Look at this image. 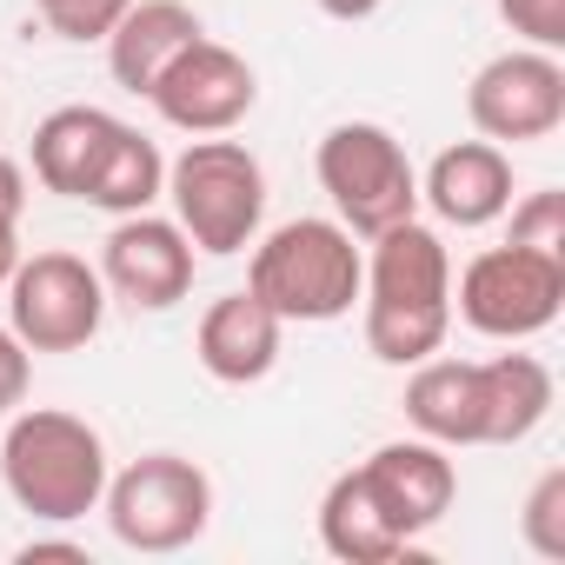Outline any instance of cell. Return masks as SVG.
Here are the masks:
<instances>
[{
  "label": "cell",
  "mask_w": 565,
  "mask_h": 565,
  "mask_svg": "<svg viewBox=\"0 0 565 565\" xmlns=\"http://www.w3.org/2000/svg\"><path fill=\"white\" fill-rule=\"evenodd\" d=\"M279 333H287V320H279L259 294H226V300H213L200 313L193 353L220 386H259L279 366Z\"/></svg>",
  "instance_id": "obj_14"
},
{
  "label": "cell",
  "mask_w": 565,
  "mask_h": 565,
  "mask_svg": "<svg viewBox=\"0 0 565 565\" xmlns=\"http://www.w3.org/2000/svg\"><path fill=\"white\" fill-rule=\"evenodd\" d=\"M153 114L167 120V127H180V134H233L246 114H253V100H259V81H253V67H246V54H233V47H220V41H193L160 81H153Z\"/></svg>",
  "instance_id": "obj_11"
},
{
  "label": "cell",
  "mask_w": 565,
  "mask_h": 565,
  "mask_svg": "<svg viewBox=\"0 0 565 565\" xmlns=\"http://www.w3.org/2000/svg\"><path fill=\"white\" fill-rule=\"evenodd\" d=\"M28 386H34V353L21 347L14 327H0V419L14 406H28Z\"/></svg>",
  "instance_id": "obj_25"
},
{
  "label": "cell",
  "mask_w": 565,
  "mask_h": 565,
  "mask_svg": "<svg viewBox=\"0 0 565 565\" xmlns=\"http://www.w3.org/2000/svg\"><path fill=\"white\" fill-rule=\"evenodd\" d=\"M406 419L433 446H486V373L479 360H419L406 380Z\"/></svg>",
  "instance_id": "obj_15"
},
{
  "label": "cell",
  "mask_w": 565,
  "mask_h": 565,
  "mask_svg": "<svg viewBox=\"0 0 565 565\" xmlns=\"http://www.w3.org/2000/svg\"><path fill=\"white\" fill-rule=\"evenodd\" d=\"M134 8V0H34V14L47 21V34H61V41H107L114 34V21Z\"/></svg>",
  "instance_id": "obj_22"
},
{
  "label": "cell",
  "mask_w": 565,
  "mask_h": 565,
  "mask_svg": "<svg viewBox=\"0 0 565 565\" xmlns=\"http://www.w3.org/2000/svg\"><path fill=\"white\" fill-rule=\"evenodd\" d=\"M512 213V246H532V253H558L565 259V193H525L519 206H505Z\"/></svg>",
  "instance_id": "obj_23"
},
{
  "label": "cell",
  "mask_w": 565,
  "mask_h": 565,
  "mask_svg": "<svg viewBox=\"0 0 565 565\" xmlns=\"http://www.w3.org/2000/svg\"><path fill=\"white\" fill-rule=\"evenodd\" d=\"M313 8H320L327 21H373L386 0H313Z\"/></svg>",
  "instance_id": "obj_27"
},
{
  "label": "cell",
  "mask_w": 565,
  "mask_h": 565,
  "mask_svg": "<svg viewBox=\"0 0 565 565\" xmlns=\"http://www.w3.org/2000/svg\"><path fill=\"white\" fill-rule=\"evenodd\" d=\"M100 287L114 300H127L134 313H167L193 294V239L180 233V220L147 213H120L114 233L100 239Z\"/></svg>",
  "instance_id": "obj_10"
},
{
  "label": "cell",
  "mask_w": 565,
  "mask_h": 565,
  "mask_svg": "<svg viewBox=\"0 0 565 565\" xmlns=\"http://www.w3.org/2000/svg\"><path fill=\"white\" fill-rule=\"evenodd\" d=\"M360 307H366V353L380 366L433 360L452 333V253H446V239L419 220L386 226L366 253Z\"/></svg>",
  "instance_id": "obj_1"
},
{
  "label": "cell",
  "mask_w": 565,
  "mask_h": 565,
  "mask_svg": "<svg viewBox=\"0 0 565 565\" xmlns=\"http://www.w3.org/2000/svg\"><path fill=\"white\" fill-rule=\"evenodd\" d=\"M160 193H167V160H160V147H153V140H147L140 127H127V120H120L81 200L120 220V213H147V206H153Z\"/></svg>",
  "instance_id": "obj_20"
},
{
  "label": "cell",
  "mask_w": 565,
  "mask_h": 565,
  "mask_svg": "<svg viewBox=\"0 0 565 565\" xmlns=\"http://www.w3.org/2000/svg\"><path fill=\"white\" fill-rule=\"evenodd\" d=\"M21 558L34 565V558H87L81 545H67V539H34V545H21Z\"/></svg>",
  "instance_id": "obj_29"
},
{
  "label": "cell",
  "mask_w": 565,
  "mask_h": 565,
  "mask_svg": "<svg viewBox=\"0 0 565 565\" xmlns=\"http://www.w3.org/2000/svg\"><path fill=\"white\" fill-rule=\"evenodd\" d=\"M499 21L525 47H545V54L565 47V0H499Z\"/></svg>",
  "instance_id": "obj_24"
},
{
  "label": "cell",
  "mask_w": 565,
  "mask_h": 565,
  "mask_svg": "<svg viewBox=\"0 0 565 565\" xmlns=\"http://www.w3.org/2000/svg\"><path fill=\"white\" fill-rule=\"evenodd\" d=\"M313 173H320V186L353 239H380L386 226L419 220V173H413L406 147L393 140V127H380V120L327 127Z\"/></svg>",
  "instance_id": "obj_5"
},
{
  "label": "cell",
  "mask_w": 565,
  "mask_h": 565,
  "mask_svg": "<svg viewBox=\"0 0 565 565\" xmlns=\"http://www.w3.org/2000/svg\"><path fill=\"white\" fill-rule=\"evenodd\" d=\"M565 307V259L558 253H532V246H486L466 259L459 287H452V313L479 333V340H532L558 320Z\"/></svg>",
  "instance_id": "obj_7"
},
{
  "label": "cell",
  "mask_w": 565,
  "mask_h": 565,
  "mask_svg": "<svg viewBox=\"0 0 565 565\" xmlns=\"http://www.w3.org/2000/svg\"><path fill=\"white\" fill-rule=\"evenodd\" d=\"M0 486L41 525H74L100 512L107 492V439L61 406H14L0 433Z\"/></svg>",
  "instance_id": "obj_2"
},
{
  "label": "cell",
  "mask_w": 565,
  "mask_h": 565,
  "mask_svg": "<svg viewBox=\"0 0 565 565\" xmlns=\"http://www.w3.org/2000/svg\"><path fill=\"white\" fill-rule=\"evenodd\" d=\"M519 539H525L539 558H565V466L539 472V486L525 492V505H519Z\"/></svg>",
  "instance_id": "obj_21"
},
{
  "label": "cell",
  "mask_w": 565,
  "mask_h": 565,
  "mask_svg": "<svg viewBox=\"0 0 565 565\" xmlns=\"http://www.w3.org/2000/svg\"><path fill=\"white\" fill-rule=\"evenodd\" d=\"M366 279V253L340 220H287L266 239H253L246 294H259L287 327H327L347 320Z\"/></svg>",
  "instance_id": "obj_3"
},
{
  "label": "cell",
  "mask_w": 565,
  "mask_h": 565,
  "mask_svg": "<svg viewBox=\"0 0 565 565\" xmlns=\"http://www.w3.org/2000/svg\"><path fill=\"white\" fill-rule=\"evenodd\" d=\"M200 14L186 0H134V8L114 21L107 34V74L127 87V94H153V81L200 41Z\"/></svg>",
  "instance_id": "obj_16"
},
{
  "label": "cell",
  "mask_w": 565,
  "mask_h": 565,
  "mask_svg": "<svg viewBox=\"0 0 565 565\" xmlns=\"http://www.w3.org/2000/svg\"><path fill=\"white\" fill-rule=\"evenodd\" d=\"M167 200H173V220L193 239V253L233 259V253H246L259 239V220H266V167L239 140L200 134V140H186L180 160H167Z\"/></svg>",
  "instance_id": "obj_4"
},
{
  "label": "cell",
  "mask_w": 565,
  "mask_h": 565,
  "mask_svg": "<svg viewBox=\"0 0 565 565\" xmlns=\"http://www.w3.org/2000/svg\"><path fill=\"white\" fill-rule=\"evenodd\" d=\"M320 545H327L333 558H347V565H393V558L413 552V545L393 532V519H386V505L373 499V486H366L360 466L327 486V499H320Z\"/></svg>",
  "instance_id": "obj_18"
},
{
  "label": "cell",
  "mask_w": 565,
  "mask_h": 565,
  "mask_svg": "<svg viewBox=\"0 0 565 565\" xmlns=\"http://www.w3.org/2000/svg\"><path fill=\"white\" fill-rule=\"evenodd\" d=\"M419 200L446 226H459V233L505 220V206H512V160H505V147H492V140H452V147H439L433 167H426V180H419Z\"/></svg>",
  "instance_id": "obj_13"
},
{
  "label": "cell",
  "mask_w": 565,
  "mask_h": 565,
  "mask_svg": "<svg viewBox=\"0 0 565 565\" xmlns=\"http://www.w3.org/2000/svg\"><path fill=\"white\" fill-rule=\"evenodd\" d=\"M0 294H8V327L21 333L28 353H81L100 340L107 287H100V266H87L81 253L21 259Z\"/></svg>",
  "instance_id": "obj_8"
},
{
  "label": "cell",
  "mask_w": 565,
  "mask_h": 565,
  "mask_svg": "<svg viewBox=\"0 0 565 565\" xmlns=\"http://www.w3.org/2000/svg\"><path fill=\"white\" fill-rule=\"evenodd\" d=\"M14 266H21V220H0V287L14 279Z\"/></svg>",
  "instance_id": "obj_28"
},
{
  "label": "cell",
  "mask_w": 565,
  "mask_h": 565,
  "mask_svg": "<svg viewBox=\"0 0 565 565\" xmlns=\"http://www.w3.org/2000/svg\"><path fill=\"white\" fill-rule=\"evenodd\" d=\"M100 512L127 552H186L213 525V479L180 452H147L127 472H107Z\"/></svg>",
  "instance_id": "obj_6"
},
{
  "label": "cell",
  "mask_w": 565,
  "mask_h": 565,
  "mask_svg": "<svg viewBox=\"0 0 565 565\" xmlns=\"http://www.w3.org/2000/svg\"><path fill=\"white\" fill-rule=\"evenodd\" d=\"M479 373H486V446L532 439L552 413V366L532 353H492L479 360Z\"/></svg>",
  "instance_id": "obj_19"
},
{
  "label": "cell",
  "mask_w": 565,
  "mask_h": 565,
  "mask_svg": "<svg viewBox=\"0 0 565 565\" xmlns=\"http://www.w3.org/2000/svg\"><path fill=\"white\" fill-rule=\"evenodd\" d=\"M466 120L492 147L552 140L565 127V67H558V54H545V47L492 54L466 87Z\"/></svg>",
  "instance_id": "obj_9"
},
{
  "label": "cell",
  "mask_w": 565,
  "mask_h": 565,
  "mask_svg": "<svg viewBox=\"0 0 565 565\" xmlns=\"http://www.w3.org/2000/svg\"><path fill=\"white\" fill-rule=\"evenodd\" d=\"M28 213V167L14 153H0V220H21Z\"/></svg>",
  "instance_id": "obj_26"
},
{
  "label": "cell",
  "mask_w": 565,
  "mask_h": 565,
  "mask_svg": "<svg viewBox=\"0 0 565 565\" xmlns=\"http://www.w3.org/2000/svg\"><path fill=\"white\" fill-rule=\"evenodd\" d=\"M114 127L120 120L107 107H54L34 127V147H28L34 180L47 193H61V200H81L87 180H94V167H100V153H107V140H114Z\"/></svg>",
  "instance_id": "obj_17"
},
{
  "label": "cell",
  "mask_w": 565,
  "mask_h": 565,
  "mask_svg": "<svg viewBox=\"0 0 565 565\" xmlns=\"http://www.w3.org/2000/svg\"><path fill=\"white\" fill-rule=\"evenodd\" d=\"M366 486H373V499L386 505V519H393V532L413 545L419 532H433L446 512H452V499H459V466L446 459V446H433V439H393V446H380L366 466Z\"/></svg>",
  "instance_id": "obj_12"
}]
</instances>
